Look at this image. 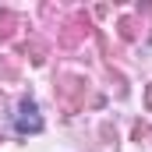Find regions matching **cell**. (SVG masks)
<instances>
[{
    "label": "cell",
    "instance_id": "1",
    "mask_svg": "<svg viewBox=\"0 0 152 152\" xmlns=\"http://www.w3.org/2000/svg\"><path fill=\"white\" fill-rule=\"evenodd\" d=\"M57 103L67 117H75L85 103H99L88 96V78L85 75H60L57 78Z\"/></svg>",
    "mask_w": 152,
    "mask_h": 152
},
{
    "label": "cell",
    "instance_id": "2",
    "mask_svg": "<svg viewBox=\"0 0 152 152\" xmlns=\"http://www.w3.org/2000/svg\"><path fill=\"white\" fill-rule=\"evenodd\" d=\"M96 28H92V18L85 14V11H75L64 25H60V32H57V42L64 46V50H78L85 39L92 36Z\"/></svg>",
    "mask_w": 152,
    "mask_h": 152
},
{
    "label": "cell",
    "instance_id": "3",
    "mask_svg": "<svg viewBox=\"0 0 152 152\" xmlns=\"http://www.w3.org/2000/svg\"><path fill=\"white\" fill-rule=\"evenodd\" d=\"M14 131H18V134H39V131H42V117H39V106L32 99H21V103H18Z\"/></svg>",
    "mask_w": 152,
    "mask_h": 152
},
{
    "label": "cell",
    "instance_id": "4",
    "mask_svg": "<svg viewBox=\"0 0 152 152\" xmlns=\"http://www.w3.org/2000/svg\"><path fill=\"white\" fill-rule=\"evenodd\" d=\"M18 25H21V18H18L14 11H0V39H4V42H7V39H14Z\"/></svg>",
    "mask_w": 152,
    "mask_h": 152
},
{
    "label": "cell",
    "instance_id": "5",
    "mask_svg": "<svg viewBox=\"0 0 152 152\" xmlns=\"http://www.w3.org/2000/svg\"><path fill=\"white\" fill-rule=\"evenodd\" d=\"M117 28H120V39H124V42H134V39L142 36L138 18H120V21H117Z\"/></svg>",
    "mask_w": 152,
    "mask_h": 152
},
{
    "label": "cell",
    "instance_id": "6",
    "mask_svg": "<svg viewBox=\"0 0 152 152\" xmlns=\"http://www.w3.org/2000/svg\"><path fill=\"white\" fill-rule=\"evenodd\" d=\"M25 53L32 57V64H42V60H46V42H39V39H28V42H25Z\"/></svg>",
    "mask_w": 152,
    "mask_h": 152
},
{
    "label": "cell",
    "instance_id": "7",
    "mask_svg": "<svg viewBox=\"0 0 152 152\" xmlns=\"http://www.w3.org/2000/svg\"><path fill=\"white\" fill-rule=\"evenodd\" d=\"M131 134H134V142H142V138H152V127H149V124H142V120H138Z\"/></svg>",
    "mask_w": 152,
    "mask_h": 152
},
{
    "label": "cell",
    "instance_id": "8",
    "mask_svg": "<svg viewBox=\"0 0 152 152\" xmlns=\"http://www.w3.org/2000/svg\"><path fill=\"white\" fill-rule=\"evenodd\" d=\"M145 106L152 110V85H149V92H145Z\"/></svg>",
    "mask_w": 152,
    "mask_h": 152
}]
</instances>
